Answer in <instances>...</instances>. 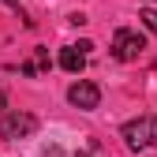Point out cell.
Listing matches in <instances>:
<instances>
[{
	"label": "cell",
	"mask_w": 157,
	"mask_h": 157,
	"mask_svg": "<svg viewBox=\"0 0 157 157\" xmlns=\"http://www.w3.org/2000/svg\"><path fill=\"white\" fill-rule=\"evenodd\" d=\"M75 157H94V153H90V150H78V153H75Z\"/></svg>",
	"instance_id": "obj_8"
},
{
	"label": "cell",
	"mask_w": 157,
	"mask_h": 157,
	"mask_svg": "<svg viewBox=\"0 0 157 157\" xmlns=\"http://www.w3.org/2000/svg\"><path fill=\"white\" fill-rule=\"evenodd\" d=\"M120 139L131 153H142L150 146H157V116H139V120H127Z\"/></svg>",
	"instance_id": "obj_1"
},
{
	"label": "cell",
	"mask_w": 157,
	"mask_h": 157,
	"mask_svg": "<svg viewBox=\"0 0 157 157\" xmlns=\"http://www.w3.org/2000/svg\"><path fill=\"white\" fill-rule=\"evenodd\" d=\"M112 56H116V60H120V64H131V60H139V56H142V49H146V37L139 34V30H127V26H120V30H116L112 34Z\"/></svg>",
	"instance_id": "obj_3"
},
{
	"label": "cell",
	"mask_w": 157,
	"mask_h": 157,
	"mask_svg": "<svg viewBox=\"0 0 157 157\" xmlns=\"http://www.w3.org/2000/svg\"><path fill=\"white\" fill-rule=\"evenodd\" d=\"M34 131H37V116L34 112H0V139L4 142L30 139Z\"/></svg>",
	"instance_id": "obj_2"
},
{
	"label": "cell",
	"mask_w": 157,
	"mask_h": 157,
	"mask_svg": "<svg viewBox=\"0 0 157 157\" xmlns=\"http://www.w3.org/2000/svg\"><path fill=\"white\" fill-rule=\"evenodd\" d=\"M60 67L71 71V75H78V71L86 67V52H78L75 45H64V49H60Z\"/></svg>",
	"instance_id": "obj_5"
},
{
	"label": "cell",
	"mask_w": 157,
	"mask_h": 157,
	"mask_svg": "<svg viewBox=\"0 0 157 157\" xmlns=\"http://www.w3.org/2000/svg\"><path fill=\"white\" fill-rule=\"evenodd\" d=\"M8 109V97H4V90H0V112H4Z\"/></svg>",
	"instance_id": "obj_7"
},
{
	"label": "cell",
	"mask_w": 157,
	"mask_h": 157,
	"mask_svg": "<svg viewBox=\"0 0 157 157\" xmlns=\"http://www.w3.org/2000/svg\"><path fill=\"white\" fill-rule=\"evenodd\" d=\"M67 101L75 109H82V112H94L97 105H101V90H97V82H86V78H78V82L67 86Z\"/></svg>",
	"instance_id": "obj_4"
},
{
	"label": "cell",
	"mask_w": 157,
	"mask_h": 157,
	"mask_svg": "<svg viewBox=\"0 0 157 157\" xmlns=\"http://www.w3.org/2000/svg\"><path fill=\"white\" fill-rule=\"evenodd\" d=\"M8 4H19V0H8Z\"/></svg>",
	"instance_id": "obj_9"
},
{
	"label": "cell",
	"mask_w": 157,
	"mask_h": 157,
	"mask_svg": "<svg viewBox=\"0 0 157 157\" xmlns=\"http://www.w3.org/2000/svg\"><path fill=\"white\" fill-rule=\"evenodd\" d=\"M139 19H142V23L157 34V11H153V8H142V11H139Z\"/></svg>",
	"instance_id": "obj_6"
}]
</instances>
